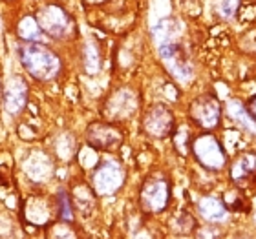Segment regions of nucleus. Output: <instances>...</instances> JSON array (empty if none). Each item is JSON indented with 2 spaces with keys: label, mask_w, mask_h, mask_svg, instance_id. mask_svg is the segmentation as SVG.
<instances>
[{
  "label": "nucleus",
  "mask_w": 256,
  "mask_h": 239,
  "mask_svg": "<svg viewBox=\"0 0 256 239\" xmlns=\"http://www.w3.org/2000/svg\"><path fill=\"white\" fill-rule=\"evenodd\" d=\"M227 110H229V115L232 119H234V122H238V124H242V126L246 128V130H249V132H256V126H254V119L247 113V110L244 108V104H242L240 101H232L229 102V106H227Z\"/></svg>",
  "instance_id": "obj_24"
},
{
  "label": "nucleus",
  "mask_w": 256,
  "mask_h": 239,
  "mask_svg": "<svg viewBox=\"0 0 256 239\" xmlns=\"http://www.w3.org/2000/svg\"><path fill=\"white\" fill-rule=\"evenodd\" d=\"M10 27V18L6 16V13L0 9V35H4V31Z\"/></svg>",
  "instance_id": "obj_29"
},
{
  "label": "nucleus",
  "mask_w": 256,
  "mask_h": 239,
  "mask_svg": "<svg viewBox=\"0 0 256 239\" xmlns=\"http://www.w3.org/2000/svg\"><path fill=\"white\" fill-rule=\"evenodd\" d=\"M77 143H75V137L72 133L62 132L57 135V139L54 141V148H52V154H54L55 161H60V163H70L77 157Z\"/></svg>",
  "instance_id": "obj_19"
},
{
  "label": "nucleus",
  "mask_w": 256,
  "mask_h": 239,
  "mask_svg": "<svg viewBox=\"0 0 256 239\" xmlns=\"http://www.w3.org/2000/svg\"><path fill=\"white\" fill-rule=\"evenodd\" d=\"M20 172L33 186H44L55 176V157L44 148H32L20 161Z\"/></svg>",
  "instance_id": "obj_10"
},
{
  "label": "nucleus",
  "mask_w": 256,
  "mask_h": 239,
  "mask_svg": "<svg viewBox=\"0 0 256 239\" xmlns=\"http://www.w3.org/2000/svg\"><path fill=\"white\" fill-rule=\"evenodd\" d=\"M256 179V152H246L230 166V181L234 186L247 188Z\"/></svg>",
  "instance_id": "obj_15"
},
{
  "label": "nucleus",
  "mask_w": 256,
  "mask_h": 239,
  "mask_svg": "<svg viewBox=\"0 0 256 239\" xmlns=\"http://www.w3.org/2000/svg\"><path fill=\"white\" fill-rule=\"evenodd\" d=\"M240 4L242 0H214V9L220 15V18L230 20L240 11Z\"/></svg>",
  "instance_id": "obj_26"
},
{
  "label": "nucleus",
  "mask_w": 256,
  "mask_h": 239,
  "mask_svg": "<svg viewBox=\"0 0 256 239\" xmlns=\"http://www.w3.org/2000/svg\"><path fill=\"white\" fill-rule=\"evenodd\" d=\"M33 15L52 42H72L77 37V24L74 15L59 2H40L33 9Z\"/></svg>",
  "instance_id": "obj_3"
},
{
  "label": "nucleus",
  "mask_w": 256,
  "mask_h": 239,
  "mask_svg": "<svg viewBox=\"0 0 256 239\" xmlns=\"http://www.w3.org/2000/svg\"><path fill=\"white\" fill-rule=\"evenodd\" d=\"M10 27L15 40L18 42H48L50 38L38 26L33 11H24L15 18H10Z\"/></svg>",
  "instance_id": "obj_14"
},
{
  "label": "nucleus",
  "mask_w": 256,
  "mask_h": 239,
  "mask_svg": "<svg viewBox=\"0 0 256 239\" xmlns=\"http://www.w3.org/2000/svg\"><path fill=\"white\" fill-rule=\"evenodd\" d=\"M2 84H4V79H2V73H0V104H2Z\"/></svg>",
  "instance_id": "obj_32"
},
{
  "label": "nucleus",
  "mask_w": 256,
  "mask_h": 239,
  "mask_svg": "<svg viewBox=\"0 0 256 239\" xmlns=\"http://www.w3.org/2000/svg\"><path fill=\"white\" fill-rule=\"evenodd\" d=\"M176 128V117L172 110L163 102H154L143 112L141 117V130L146 137L161 141L170 137Z\"/></svg>",
  "instance_id": "obj_12"
},
{
  "label": "nucleus",
  "mask_w": 256,
  "mask_h": 239,
  "mask_svg": "<svg viewBox=\"0 0 256 239\" xmlns=\"http://www.w3.org/2000/svg\"><path fill=\"white\" fill-rule=\"evenodd\" d=\"M188 117L205 132H212L222 122V104L214 95L203 93L188 104Z\"/></svg>",
  "instance_id": "obj_13"
},
{
  "label": "nucleus",
  "mask_w": 256,
  "mask_h": 239,
  "mask_svg": "<svg viewBox=\"0 0 256 239\" xmlns=\"http://www.w3.org/2000/svg\"><path fill=\"white\" fill-rule=\"evenodd\" d=\"M80 66L86 75H97L102 68V48L96 38H84L80 44Z\"/></svg>",
  "instance_id": "obj_16"
},
{
  "label": "nucleus",
  "mask_w": 256,
  "mask_h": 239,
  "mask_svg": "<svg viewBox=\"0 0 256 239\" xmlns=\"http://www.w3.org/2000/svg\"><path fill=\"white\" fill-rule=\"evenodd\" d=\"M0 2H2L4 5H15V4H18L20 0H0Z\"/></svg>",
  "instance_id": "obj_31"
},
{
  "label": "nucleus",
  "mask_w": 256,
  "mask_h": 239,
  "mask_svg": "<svg viewBox=\"0 0 256 239\" xmlns=\"http://www.w3.org/2000/svg\"><path fill=\"white\" fill-rule=\"evenodd\" d=\"M224 205L227 207L229 212H246L247 208H249V201H247V197L244 196V192H242L240 186H232L229 190L224 194Z\"/></svg>",
  "instance_id": "obj_21"
},
{
  "label": "nucleus",
  "mask_w": 256,
  "mask_h": 239,
  "mask_svg": "<svg viewBox=\"0 0 256 239\" xmlns=\"http://www.w3.org/2000/svg\"><path fill=\"white\" fill-rule=\"evenodd\" d=\"M126 183V168L116 157L101 159L90 174V185L99 197H112L123 190Z\"/></svg>",
  "instance_id": "obj_5"
},
{
  "label": "nucleus",
  "mask_w": 256,
  "mask_h": 239,
  "mask_svg": "<svg viewBox=\"0 0 256 239\" xmlns=\"http://www.w3.org/2000/svg\"><path fill=\"white\" fill-rule=\"evenodd\" d=\"M139 110V93L132 86H119L108 93L102 102L101 113L106 121L124 122L132 119Z\"/></svg>",
  "instance_id": "obj_9"
},
{
  "label": "nucleus",
  "mask_w": 256,
  "mask_h": 239,
  "mask_svg": "<svg viewBox=\"0 0 256 239\" xmlns=\"http://www.w3.org/2000/svg\"><path fill=\"white\" fill-rule=\"evenodd\" d=\"M172 144H174V148L176 152L182 157H187L190 154V141H192V133L188 130L187 124H182V126H176L174 128V132H172Z\"/></svg>",
  "instance_id": "obj_22"
},
{
  "label": "nucleus",
  "mask_w": 256,
  "mask_h": 239,
  "mask_svg": "<svg viewBox=\"0 0 256 239\" xmlns=\"http://www.w3.org/2000/svg\"><path fill=\"white\" fill-rule=\"evenodd\" d=\"M16 230V223L13 216L6 210H0V238H11L15 236Z\"/></svg>",
  "instance_id": "obj_27"
},
{
  "label": "nucleus",
  "mask_w": 256,
  "mask_h": 239,
  "mask_svg": "<svg viewBox=\"0 0 256 239\" xmlns=\"http://www.w3.org/2000/svg\"><path fill=\"white\" fill-rule=\"evenodd\" d=\"M46 236H48V238H77L79 234L75 232L74 223L55 219L54 223L46 229Z\"/></svg>",
  "instance_id": "obj_25"
},
{
  "label": "nucleus",
  "mask_w": 256,
  "mask_h": 239,
  "mask_svg": "<svg viewBox=\"0 0 256 239\" xmlns=\"http://www.w3.org/2000/svg\"><path fill=\"white\" fill-rule=\"evenodd\" d=\"M22 223L35 230H46L57 219L54 197L46 194H28L20 203Z\"/></svg>",
  "instance_id": "obj_8"
},
{
  "label": "nucleus",
  "mask_w": 256,
  "mask_h": 239,
  "mask_svg": "<svg viewBox=\"0 0 256 239\" xmlns=\"http://www.w3.org/2000/svg\"><path fill=\"white\" fill-rule=\"evenodd\" d=\"M54 201H55V214H57V219L74 223L75 221V205H74V199H72L70 190H66V188L60 186L59 190L55 192Z\"/></svg>",
  "instance_id": "obj_20"
},
{
  "label": "nucleus",
  "mask_w": 256,
  "mask_h": 239,
  "mask_svg": "<svg viewBox=\"0 0 256 239\" xmlns=\"http://www.w3.org/2000/svg\"><path fill=\"white\" fill-rule=\"evenodd\" d=\"M172 199L170 179L163 172H154L144 177L143 185L139 188L138 203L141 212L146 216H160L168 208Z\"/></svg>",
  "instance_id": "obj_4"
},
{
  "label": "nucleus",
  "mask_w": 256,
  "mask_h": 239,
  "mask_svg": "<svg viewBox=\"0 0 256 239\" xmlns=\"http://www.w3.org/2000/svg\"><path fill=\"white\" fill-rule=\"evenodd\" d=\"M72 199H74V205H75V210L80 212L82 216H90L94 212V208H96V203H97V194L96 190L92 188L90 183H75L72 186Z\"/></svg>",
  "instance_id": "obj_17"
},
{
  "label": "nucleus",
  "mask_w": 256,
  "mask_h": 239,
  "mask_svg": "<svg viewBox=\"0 0 256 239\" xmlns=\"http://www.w3.org/2000/svg\"><path fill=\"white\" fill-rule=\"evenodd\" d=\"M254 219H256V216H254Z\"/></svg>",
  "instance_id": "obj_33"
},
{
  "label": "nucleus",
  "mask_w": 256,
  "mask_h": 239,
  "mask_svg": "<svg viewBox=\"0 0 256 239\" xmlns=\"http://www.w3.org/2000/svg\"><path fill=\"white\" fill-rule=\"evenodd\" d=\"M108 0H84V4L86 5H102V4H106Z\"/></svg>",
  "instance_id": "obj_30"
},
{
  "label": "nucleus",
  "mask_w": 256,
  "mask_h": 239,
  "mask_svg": "<svg viewBox=\"0 0 256 239\" xmlns=\"http://www.w3.org/2000/svg\"><path fill=\"white\" fill-rule=\"evenodd\" d=\"M246 110H247V113H249V115H251V117L256 121V95L249 99V102H247Z\"/></svg>",
  "instance_id": "obj_28"
},
{
  "label": "nucleus",
  "mask_w": 256,
  "mask_h": 239,
  "mask_svg": "<svg viewBox=\"0 0 256 239\" xmlns=\"http://www.w3.org/2000/svg\"><path fill=\"white\" fill-rule=\"evenodd\" d=\"M15 57L28 79L37 84H54L64 73L62 55L50 42L15 40Z\"/></svg>",
  "instance_id": "obj_1"
},
{
  "label": "nucleus",
  "mask_w": 256,
  "mask_h": 239,
  "mask_svg": "<svg viewBox=\"0 0 256 239\" xmlns=\"http://www.w3.org/2000/svg\"><path fill=\"white\" fill-rule=\"evenodd\" d=\"M84 141L88 146L96 148L97 152H108L112 154L116 150L121 148L124 141L123 128L118 122L112 121H96L90 122L84 132Z\"/></svg>",
  "instance_id": "obj_11"
},
{
  "label": "nucleus",
  "mask_w": 256,
  "mask_h": 239,
  "mask_svg": "<svg viewBox=\"0 0 256 239\" xmlns=\"http://www.w3.org/2000/svg\"><path fill=\"white\" fill-rule=\"evenodd\" d=\"M170 227L176 234L187 236L196 230V219H194V216L188 214L187 210H180V212L174 214V218L170 219Z\"/></svg>",
  "instance_id": "obj_23"
},
{
  "label": "nucleus",
  "mask_w": 256,
  "mask_h": 239,
  "mask_svg": "<svg viewBox=\"0 0 256 239\" xmlns=\"http://www.w3.org/2000/svg\"><path fill=\"white\" fill-rule=\"evenodd\" d=\"M190 154L196 159L198 165L208 172L224 170L227 161H229L227 152H225V148L218 141V137L212 135L210 132L192 135Z\"/></svg>",
  "instance_id": "obj_7"
},
{
  "label": "nucleus",
  "mask_w": 256,
  "mask_h": 239,
  "mask_svg": "<svg viewBox=\"0 0 256 239\" xmlns=\"http://www.w3.org/2000/svg\"><path fill=\"white\" fill-rule=\"evenodd\" d=\"M154 37L158 38V53L165 66V69L172 75V79L178 82H188L192 79V64L188 60L182 42L174 38V26L170 22H160L154 27Z\"/></svg>",
  "instance_id": "obj_2"
},
{
  "label": "nucleus",
  "mask_w": 256,
  "mask_h": 239,
  "mask_svg": "<svg viewBox=\"0 0 256 239\" xmlns=\"http://www.w3.org/2000/svg\"><path fill=\"white\" fill-rule=\"evenodd\" d=\"M198 212L208 223H224L229 219V210L218 197L205 196L198 201Z\"/></svg>",
  "instance_id": "obj_18"
},
{
  "label": "nucleus",
  "mask_w": 256,
  "mask_h": 239,
  "mask_svg": "<svg viewBox=\"0 0 256 239\" xmlns=\"http://www.w3.org/2000/svg\"><path fill=\"white\" fill-rule=\"evenodd\" d=\"M32 84L26 73H11L2 84V112L10 119H20L30 106Z\"/></svg>",
  "instance_id": "obj_6"
}]
</instances>
